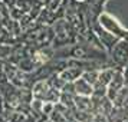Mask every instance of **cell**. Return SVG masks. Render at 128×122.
I'll list each match as a JSON object with an SVG mask.
<instances>
[{
  "label": "cell",
  "instance_id": "obj_5",
  "mask_svg": "<svg viewBox=\"0 0 128 122\" xmlns=\"http://www.w3.org/2000/svg\"><path fill=\"white\" fill-rule=\"evenodd\" d=\"M58 14L55 10H49L48 7H43L40 10V13L38 14V17H36V22L42 26H52L56 20H58Z\"/></svg>",
  "mask_w": 128,
  "mask_h": 122
},
{
  "label": "cell",
  "instance_id": "obj_3",
  "mask_svg": "<svg viewBox=\"0 0 128 122\" xmlns=\"http://www.w3.org/2000/svg\"><path fill=\"white\" fill-rule=\"evenodd\" d=\"M89 29H92L95 33H96V36H98V39L101 40V43L104 45L105 47V50L110 53L111 52V49L114 47V45H115L116 42L120 40V37H116V36H114L112 33H110L108 30H105L102 26H101V23H99V20L98 22H95V23L89 27Z\"/></svg>",
  "mask_w": 128,
  "mask_h": 122
},
{
  "label": "cell",
  "instance_id": "obj_10",
  "mask_svg": "<svg viewBox=\"0 0 128 122\" xmlns=\"http://www.w3.org/2000/svg\"><path fill=\"white\" fill-rule=\"evenodd\" d=\"M62 1H64V0H45L43 3H45V7H48L49 10H55V12H56L59 7H60Z\"/></svg>",
  "mask_w": 128,
  "mask_h": 122
},
{
  "label": "cell",
  "instance_id": "obj_2",
  "mask_svg": "<svg viewBox=\"0 0 128 122\" xmlns=\"http://www.w3.org/2000/svg\"><path fill=\"white\" fill-rule=\"evenodd\" d=\"M110 59L116 68L128 65V39H120L110 52Z\"/></svg>",
  "mask_w": 128,
  "mask_h": 122
},
{
  "label": "cell",
  "instance_id": "obj_6",
  "mask_svg": "<svg viewBox=\"0 0 128 122\" xmlns=\"http://www.w3.org/2000/svg\"><path fill=\"white\" fill-rule=\"evenodd\" d=\"M74 85H75L76 95H81V96H92L94 95V85H91L88 81H85L82 76L74 82Z\"/></svg>",
  "mask_w": 128,
  "mask_h": 122
},
{
  "label": "cell",
  "instance_id": "obj_14",
  "mask_svg": "<svg viewBox=\"0 0 128 122\" xmlns=\"http://www.w3.org/2000/svg\"><path fill=\"white\" fill-rule=\"evenodd\" d=\"M79 1H82V0H79Z\"/></svg>",
  "mask_w": 128,
  "mask_h": 122
},
{
  "label": "cell",
  "instance_id": "obj_4",
  "mask_svg": "<svg viewBox=\"0 0 128 122\" xmlns=\"http://www.w3.org/2000/svg\"><path fill=\"white\" fill-rule=\"evenodd\" d=\"M124 86H125V81H124L122 68H116L115 73H114V76H112V79H111V82H110V85L106 88V98L110 99V101H112V104H114V99L116 98L118 92H120Z\"/></svg>",
  "mask_w": 128,
  "mask_h": 122
},
{
  "label": "cell",
  "instance_id": "obj_9",
  "mask_svg": "<svg viewBox=\"0 0 128 122\" xmlns=\"http://www.w3.org/2000/svg\"><path fill=\"white\" fill-rule=\"evenodd\" d=\"M99 70L101 69H89V70H85L82 73V78L88 81L91 85H95L96 81H98V76H99Z\"/></svg>",
  "mask_w": 128,
  "mask_h": 122
},
{
  "label": "cell",
  "instance_id": "obj_11",
  "mask_svg": "<svg viewBox=\"0 0 128 122\" xmlns=\"http://www.w3.org/2000/svg\"><path fill=\"white\" fill-rule=\"evenodd\" d=\"M4 108H6V102H4V98H3V95L0 93V115L4 112Z\"/></svg>",
  "mask_w": 128,
  "mask_h": 122
},
{
  "label": "cell",
  "instance_id": "obj_13",
  "mask_svg": "<svg viewBox=\"0 0 128 122\" xmlns=\"http://www.w3.org/2000/svg\"><path fill=\"white\" fill-rule=\"evenodd\" d=\"M45 122H55V121H53V119H50V118H49V119H46V121H45Z\"/></svg>",
  "mask_w": 128,
  "mask_h": 122
},
{
  "label": "cell",
  "instance_id": "obj_7",
  "mask_svg": "<svg viewBox=\"0 0 128 122\" xmlns=\"http://www.w3.org/2000/svg\"><path fill=\"white\" fill-rule=\"evenodd\" d=\"M59 76L66 82H75L76 79H79L84 73V70L81 68H76V66H66L65 69H62L60 72H58Z\"/></svg>",
  "mask_w": 128,
  "mask_h": 122
},
{
  "label": "cell",
  "instance_id": "obj_8",
  "mask_svg": "<svg viewBox=\"0 0 128 122\" xmlns=\"http://www.w3.org/2000/svg\"><path fill=\"white\" fill-rule=\"evenodd\" d=\"M59 102L64 104L65 106L69 108V109H75V93H69V92H64V91H60Z\"/></svg>",
  "mask_w": 128,
  "mask_h": 122
},
{
  "label": "cell",
  "instance_id": "obj_1",
  "mask_svg": "<svg viewBox=\"0 0 128 122\" xmlns=\"http://www.w3.org/2000/svg\"><path fill=\"white\" fill-rule=\"evenodd\" d=\"M99 23L105 30H108L110 33H112L114 36L120 37V39H128V27L122 26L121 22L116 17H114L112 14H110L108 12H102L99 14Z\"/></svg>",
  "mask_w": 128,
  "mask_h": 122
},
{
  "label": "cell",
  "instance_id": "obj_12",
  "mask_svg": "<svg viewBox=\"0 0 128 122\" xmlns=\"http://www.w3.org/2000/svg\"><path fill=\"white\" fill-rule=\"evenodd\" d=\"M3 69H4V62H2V60H0V73L3 72Z\"/></svg>",
  "mask_w": 128,
  "mask_h": 122
}]
</instances>
